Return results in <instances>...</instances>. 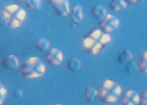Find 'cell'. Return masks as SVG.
Returning <instances> with one entry per match:
<instances>
[{"instance_id": "cell-1", "label": "cell", "mask_w": 147, "mask_h": 105, "mask_svg": "<svg viewBox=\"0 0 147 105\" xmlns=\"http://www.w3.org/2000/svg\"><path fill=\"white\" fill-rule=\"evenodd\" d=\"M111 41L110 34L105 33L100 29L94 28L84 36L82 45L87 53L97 55L102 52Z\"/></svg>"}, {"instance_id": "cell-2", "label": "cell", "mask_w": 147, "mask_h": 105, "mask_svg": "<svg viewBox=\"0 0 147 105\" xmlns=\"http://www.w3.org/2000/svg\"><path fill=\"white\" fill-rule=\"evenodd\" d=\"M1 13V23L12 29L19 28L27 16L25 10L16 4L5 7L2 8Z\"/></svg>"}, {"instance_id": "cell-3", "label": "cell", "mask_w": 147, "mask_h": 105, "mask_svg": "<svg viewBox=\"0 0 147 105\" xmlns=\"http://www.w3.org/2000/svg\"><path fill=\"white\" fill-rule=\"evenodd\" d=\"M46 68L42 60L37 56L28 58L20 66L19 71L23 77L27 79H36L44 76Z\"/></svg>"}, {"instance_id": "cell-4", "label": "cell", "mask_w": 147, "mask_h": 105, "mask_svg": "<svg viewBox=\"0 0 147 105\" xmlns=\"http://www.w3.org/2000/svg\"><path fill=\"white\" fill-rule=\"evenodd\" d=\"M121 93V88L115 81L106 80L99 88L98 94L103 102L111 103L117 100Z\"/></svg>"}, {"instance_id": "cell-5", "label": "cell", "mask_w": 147, "mask_h": 105, "mask_svg": "<svg viewBox=\"0 0 147 105\" xmlns=\"http://www.w3.org/2000/svg\"><path fill=\"white\" fill-rule=\"evenodd\" d=\"M120 24V21L117 17L108 13L106 17L101 21H99V29L103 32L110 34L116 31Z\"/></svg>"}, {"instance_id": "cell-6", "label": "cell", "mask_w": 147, "mask_h": 105, "mask_svg": "<svg viewBox=\"0 0 147 105\" xmlns=\"http://www.w3.org/2000/svg\"><path fill=\"white\" fill-rule=\"evenodd\" d=\"M53 8L58 16L64 17L70 14V8L69 0H46Z\"/></svg>"}, {"instance_id": "cell-7", "label": "cell", "mask_w": 147, "mask_h": 105, "mask_svg": "<svg viewBox=\"0 0 147 105\" xmlns=\"http://www.w3.org/2000/svg\"><path fill=\"white\" fill-rule=\"evenodd\" d=\"M45 58L47 63L51 65L54 66H60L64 60V54L59 49L52 48L46 52Z\"/></svg>"}, {"instance_id": "cell-8", "label": "cell", "mask_w": 147, "mask_h": 105, "mask_svg": "<svg viewBox=\"0 0 147 105\" xmlns=\"http://www.w3.org/2000/svg\"><path fill=\"white\" fill-rule=\"evenodd\" d=\"M1 65L4 68L9 70H17L20 67L18 58L13 53L7 55L2 60Z\"/></svg>"}, {"instance_id": "cell-9", "label": "cell", "mask_w": 147, "mask_h": 105, "mask_svg": "<svg viewBox=\"0 0 147 105\" xmlns=\"http://www.w3.org/2000/svg\"><path fill=\"white\" fill-rule=\"evenodd\" d=\"M70 15L72 22L76 25L79 24L83 19L84 14L83 7L78 4L74 5L71 9Z\"/></svg>"}, {"instance_id": "cell-10", "label": "cell", "mask_w": 147, "mask_h": 105, "mask_svg": "<svg viewBox=\"0 0 147 105\" xmlns=\"http://www.w3.org/2000/svg\"><path fill=\"white\" fill-rule=\"evenodd\" d=\"M140 96L138 94L132 90L125 93L122 98L123 105H138L140 103Z\"/></svg>"}, {"instance_id": "cell-11", "label": "cell", "mask_w": 147, "mask_h": 105, "mask_svg": "<svg viewBox=\"0 0 147 105\" xmlns=\"http://www.w3.org/2000/svg\"><path fill=\"white\" fill-rule=\"evenodd\" d=\"M91 13L92 17L99 21L104 19L108 13L106 8L101 5L94 6L91 9Z\"/></svg>"}, {"instance_id": "cell-12", "label": "cell", "mask_w": 147, "mask_h": 105, "mask_svg": "<svg viewBox=\"0 0 147 105\" xmlns=\"http://www.w3.org/2000/svg\"><path fill=\"white\" fill-rule=\"evenodd\" d=\"M128 4L125 0H111L109 7L111 11L116 13H121L127 9Z\"/></svg>"}, {"instance_id": "cell-13", "label": "cell", "mask_w": 147, "mask_h": 105, "mask_svg": "<svg viewBox=\"0 0 147 105\" xmlns=\"http://www.w3.org/2000/svg\"><path fill=\"white\" fill-rule=\"evenodd\" d=\"M66 66L71 71L77 72L81 69L82 63L80 60L77 58H73L67 61Z\"/></svg>"}, {"instance_id": "cell-14", "label": "cell", "mask_w": 147, "mask_h": 105, "mask_svg": "<svg viewBox=\"0 0 147 105\" xmlns=\"http://www.w3.org/2000/svg\"><path fill=\"white\" fill-rule=\"evenodd\" d=\"M50 42L45 38H41L37 41L36 47L38 50L42 52H47L50 48Z\"/></svg>"}, {"instance_id": "cell-15", "label": "cell", "mask_w": 147, "mask_h": 105, "mask_svg": "<svg viewBox=\"0 0 147 105\" xmlns=\"http://www.w3.org/2000/svg\"><path fill=\"white\" fill-rule=\"evenodd\" d=\"M85 97L87 101L92 102L98 94V91L92 87H87L85 90Z\"/></svg>"}, {"instance_id": "cell-16", "label": "cell", "mask_w": 147, "mask_h": 105, "mask_svg": "<svg viewBox=\"0 0 147 105\" xmlns=\"http://www.w3.org/2000/svg\"><path fill=\"white\" fill-rule=\"evenodd\" d=\"M138 65L140 71L147 73V51L139 57Z\"/></svg>"}, {"instance_id": "cell-17", "label": "cell", "mask_w": 147, "mask_h": 105, "mask_svg": "<svg viewBox=\"0 0 147 105\" xmlns=\"http://www.w3.org/2000/svg\"><path fill=\"white\" fill-rule=\"evenodd\" d=\"M134 57L132 54L128 50H125L121 52L118 57V61L120 63L129 62L133 60Z\"/></svg>"}, {"instance_id": "cell-18", "label": "cell", "mask_w": 147, "mask_h": 105, "mask_svg": "<svg viewBox=\"0 0 147 105\" xmlns=\"http://www.w3.org/2000/svg\"><path fill=\"white\" fill-rule=\"evenodd\" d=\"M25 5L27 8L38 11L41 8L42 0H24Z\"/></svg>"}, {"instance_id": "cell-19", "label": "cell", "mask_w": 147, "mask_h": 105, "mask_svg": "<svg viewBox=\"0 0 147 105\" xmlns=\"http://www.w3.org/2000/svg\"><path fill=\"white\" fill-rule=\"evenodd\" d=\"M8 91L3 84L0 83V105H2L5 102L7 96Z\"/></svg>"}, {"instance_id": "cell-20", "label": "cell", "mask_w": 147, "mask_h": 105, "mask_svg": "<svg viewBox=\"0 0 147 105\" xmlns=\"http://www.w3.org/2000/svg\"><path fill=\"white\" fill-rule=\"evenodd\" d=\"M23 90L19 88H17L15 89L13 92V96L17 99L21 98L23 96Z\"/></svg>"}, {"instance_id": "cell-21", "label": "cell", "mask_w": 147, "mask_h": 105, "mask_svg": "<svg viewBox=\"0 0 147 105\" xmlns=\"http://www.w3.org/2000/svg\"><path fill=\"white\" fill-rule=\"evenodd\" d=\"M140 105H147V91L143 93L140 97Z\"/></svg>"}, {"instance_id": "cell-22", "label": "cell", "mask_w": 147, "mask_h": 105, "mask_svg": "<svg viewBox=\"0 0 147 105\" xmlns=\"http://www.w3.org/2000/svg\"><path fill=\"white\" fill-rule=\"evenodd\" d=\"M128 5H135L138 4L142 0H125Z\"/></svg>"}, {"instance_id": "cell-23", "label": "cell", "mask_w": 147, "mask_h": 105, "mask_svg": "<svg viewBox=\"0 0 147 105\" xmlns=\"http://www.w3.org/2000/svg\"><path fill=\"white\" fill-rule=\"evenodd\" d=\"M13 1H17V2H20V1H22V0H13Z\"/></svg>"}, {"instance_id": "cell-24", "label": "cell", "mask_w": 147, "mask_h": 105, "mask_svg": "<svg viewBox=\"0 0 147 105\" xmlns=\"http://www.w3.org/2000/svg\"><path fill=\"white\" fill-rule=\"evenodd\" d=\"M54 105H63L62 104H60V103H56V104H54Z\"/></svg>"}]
</instances>
